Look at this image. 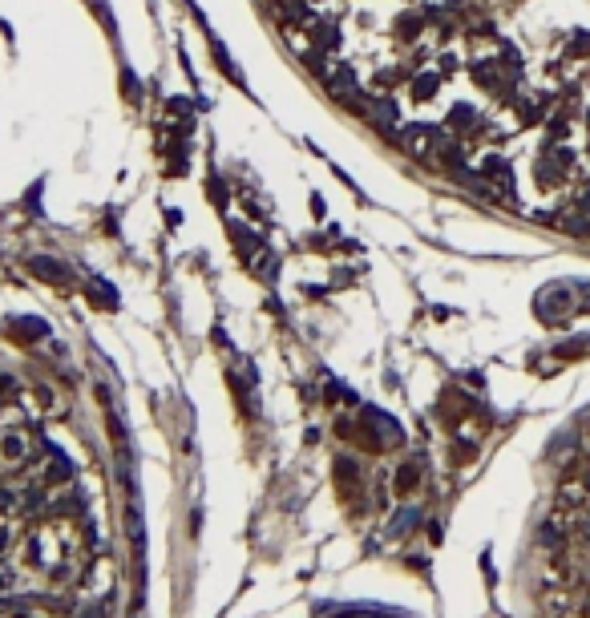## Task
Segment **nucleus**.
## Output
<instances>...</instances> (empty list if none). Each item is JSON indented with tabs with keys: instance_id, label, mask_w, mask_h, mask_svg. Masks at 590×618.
Segmentation results:
<instances>
[{
	"instance_id": "obj_1",
	"label": "nucleus",
	"mask_w": 590,
	"mask_h": 618,
	"mask_svg": "<svg viewBox=\"0 0 590 618\" xmlns=\"http://www.w3.org/2000/svg\"><path fill=\"white\" fill-rule=\"evenodd\" d=\"M29 271H33L37 279H45V283H69V267L49 259V255H33V259H29Z\"/></svg>"
},
{
	"instance_id": "obj_2",
	"label": "nucleus",
	"mask_w": 590,
	"mask_h": 618,
	"mask_svg": "<svg viewBox=\"0 0 590 618\" xmlns=\"http://www.w3.org/2000/svg\"><path fill=\"white\" fill-rule=\"evenodd\" d=\"M417 485H421V461H405V465L396 469V481H393L396 497H409Z\"/></svg>"
},
{
	"instance_id": "obj_3",
	"label": "nucleus",
	"mask_w": 590,
	"mask_h": 618,
	"mask_svg": "<svg viewBox=\"0 0 590 618\" xmlns=\"http://www.w3.org/2000/svg\"><path fill=\"white\" fill-rule=\"evenodd\" d=\"M481 174L490 182H501V186H509V162L506 158H497V154H490L485 162H481Z\"/></svg>"
},
{
	"instance_id": "obj_4",
	"label": "nucleus",
	"mask_w": 590,
	"mask_h": 618,
	"mask_svg": "<svg viewBox=\"0 0 590 618\" xmlns=\"http://www.w3.org/2000/svg\"><path fill=\"white\" fill-rule=\"evenodd\" d=\"M25 453H29V445H25L20 433H4V437H0V456H4V461H20Z\"/></svg>"
},
{
	"instance_id": "obj_5",
	"label": "nucleus",
	"mask_w": 590,
	"mask_h": 618,
	"mask_svg": "<svg viewBox=\"0 0 590 618\" xmlns=\"http://www.w3.org/2000/svg\"><path fill=\"white\" fill-rule=\"evenodd\" d=\"M214 61H218V69H227V77H230L235 85H239V89H243V69L230 61V53L223 49V41H214Z\"/></svg>"
},
{
	"instance_id": "obj_6",
	"label": "nucleus",
	"mask_w": 590,
	"mask_h": 618,
	"mask_svg": "<svg viewBox=\"0 0 590 618\" xmlns=\"http://www.w3.org/2000/svg\"><path fill=\"white\" fill-rule=\"evenodd\" d=\"M437 85H441V77H437V73H417V81H412V98L428 101L433 93H437Z\"/></svg>"
},
{
	"instance_id": "obj_7",
	"label": "nucleus",
	"mask_w": 590,
	"mask_h": 618,
	"mask_svg": "<svg viewBox=\"0 0 590 618\" xmlns=\"http://www.w3.org/2000/svg\"><path fill=\"white\" fill-rule=\"evenodd\" d=\"M336 477H340V489H344V493H356V465H352L348 456L336 461Z\"/></svg>"
},
{
	"instance_id": "obj_8",
	"label": "nucleus",
	"mask_w": 590,
	"mask_h": 618,
	"mask_svg": "<svg viewBox=\"0 0 590 618\" xmlns=\"http://www.w3.org/2000/svg\"><path fill=\"white\" fill-rule=\"evenodd\" d=\"M13 327L20 331V340H41V336L49 331V327L41 324V320H13Z\"/></svg>"
},
{
	"instance_id": "obj_9",
	"label": "nucleus",
	"mask_w": 590,
	"mask_h": 618,
	"mask_svg": "<svg viewBox=\"0 0 590 618\" xmlns=\"http://www.w3.org/2000/svg\"><path fill=\"white\" fill-rule=\"evenodd\" d=\"M206 195H211V202L214 206H218V211H223V206H227V182L218 178V174H211V178H206Z\"/></svg>"
},
{
	"instance_id": "obj_10",
	"label": "nucleus",
	"mask_w": 590,
	"mask_h": 618,
	"mask_svg": "<svg viewBox=\"0 0 590 618\" xmlns=\"http://www.w3.org/2000/svg\"><path fill=\"white\" fill-rule=\"evenodd\" d=\"M449 126H457V130L473 126V110H469V105H453V114H449Z\"/></svg>"
},
{
	"instance_id": "obj_11",
	"label": "nucleus",
	"mask_w": 590,
	"mask_h": 618,
	"mask_svg": "<svg viewBox=\"0 0 590 618\" xmlns=\"http://www.w3.org/2000/svg\"><path fill=\"white\" fill-rule=\"evenodd\" d=\"M396 33H400V37H417V33H421V17H417V13L400 17V20H396Z\"/></svg>"
},
{
	"instance_id": "obj_12",
	"label": "nucleus",
	"mask_w": 590,
	"mask_h": 618,
	"mask_svg": "<svg viewBox=\"0 0 590 618\" xmlns=\"http://www.w3.org/2000/svg\"><path fill=\"white\" fill-rule=\"evenodd\" d=\"M324 41V49H336L340 45V37H336V29L332 25H315V45Z\"/></svg>"
},
{
	"instance_id": "obj_13",
	"label": "nucleus",
	"mask_w": 590,
	"mask_h": 618,
	"mask_svg": "<svg viewBox=\"0 0 590 618\" xmlns=\"http://www.w3.org/2000/svg\"><path fill=\"white\" fill-rule=\"evenodd\" d=\"M89 291H98L101 299H105V308H114V303H117V291L105 283V279H93V283H89Z\"/></svg>"
},
{
	"instance_id": "obj_14",
	"label": "nucleus",
	"mask_w": 590,
	"mask_h": 618,
	"mask_svg": "<svg viewBox=\"0 0 590 618\" xmlns=\"http://www.w3.org/2000/svg\"><path fill=\"white\" fill-rule=\"evenodd\" d=\"M69 477H73V465H69L65 456H57L53 469H49V481H69Z\"/></svg>"
},
{
	"instance_id": "obj_15",
	"label": "nucleus",
	"mask_w": 590,
	"mask_h": 618,
	"mask_svg": "<svg viewBox=\"0 0 590 618\" xmlns=\"http://www.w3.org/2000/svg\"><path fill=\"white\" fill-rule=\"evenodd\" d=\"M122 89L130 93V101H138V98H142V89H138V81H133V73H122Z\"/></svg>"
},
{
	"instance_id": "obj_16",
	"label": "nucleus",
	"mask_w": 590,
	"mask_h": 618,
	"mask_svg": "<svg viewBox=\"0 0 590 618\" xmlns=\"http://www.w3.org/2000/svg\"><path fill=\"white\" fill-rule=\"evenodd\" d=\"M170 110H174V114H190V101H186V98H174V101H170Z\"/></svg>"
},
{
	"instance_id": "obj_17",
	"label": "nucleus",
	"mask_w": 590,
	"mask_h": 618,
	"mask_svg": "<svg viewBox=\"0 0 590 618\" xmlns=\"http://www.w3.org/2000/svg\"><path fill=\"white\" fill-rule=\"evenodd\" d=\"M574 53H590V37H578V45H574Z\"/></svg>"
},
{
	"instance_id": "obj_18",
	"label": "nucleus",
	"mask_w": 590,
	"mask_h": 618,
	"mask_svg": "<svg viewBox=\"0 0 590 618\" xmlns=\"http://www.w3.org/2000/svg\"><path fill=\"white\" fill-rule=\"evenodd\" d=\"M578 206H582V214H590V195H582V202H578Z\"/></svg>"
},
{
	"instance_id": "obj_19",
	"label": "nucleus",
	"mask_w": 590,
	"mask_h": 618,
	"mask_svg": "<svg viewBox=\"0 0 590 618\" xmlns=\"http://www.w3.org/2000/svg\"><path fill=\"white\" fill-rule=\"evenodd\" d=\"M4 541H8V534H4V530H0V546H4Z\"/></svg>"
}]
</instances>
